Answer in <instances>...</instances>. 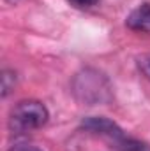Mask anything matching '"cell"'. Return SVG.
<instances>
[{"instance_id": "277c9868", "label": "cell", "mask_w": 150, "mask_h": 151, "mask_svg": "<svg viewBox=\"0 0 150 151\" xmlns=\"http://www.w3.org/2000/svg\"><path fill=\"white\" fill-rule=\"evenodd\" d=\"M14 81H16V77H14L12 72L5 70V72L2 74V95H4V97H7L9 91L14 88Z\"/></svg>"}, {"instance_id": "3957f363", "label": "cell", "mask_w": 150, "mask_h": 151, "mask_svg": "<svg viewBox=\"0 0 150 151\" xmlns=\"http://www.w3.org/2000/svg\"><path fill=\"white\" fill-rule=\"evenodd\" d=\"M83 128L90 130V132H97V134H104V135H110V137H122V130L117 123H113L111 119L108 118H97V116H92V118H85L83 123H81Z\"/></svg>"}, {"instance_id": "6da1fadb", "label": "cell", "mask_w": 150, "mask_h": 151, "mask_svg": "<svg viewBox=\"0 0 150 151\" xmlns=\"http://www.w3.org/2000/svg\"><path fill=\"white\" fill-rule=\"evenodd\" d=\"M48 121V109L39 100H21L11 113V128L16 132H27L41 128Z\"/></svg>"}, {"instance_id": "52a82bcc", "label": "cell", "mask_w": 150, "mask_h": 151, "mask_svg": "<svg viewBox=\"0 0 150 151\" xmlns=\"http://www.w3.org/2000/svg\"><path fill=\"white\" fill-rule=\"evenodd\" d=\"M21 151H42V150H37V148H25V150Z\"/></svg>"}, {"instance_id": "5b68a950", "label": "cell", "mask_w": 150, "mask_h": 151, "mask_svg": "<svg viewBox=\"0 0 150 151\" xmlns=\"http://www.w3.org/2000/svg\"><path fill=\"white\" fill-rule=\"evenodd\" d=\"M140 69H141V72L150 79V53L140 58Z\"/></svg>"}, {"instance_id": "7a4b0ae2", "label": "cell", "mask_w": 150, "mask_h": 151, "mask_svg": "<svg viewBox=\"0 0 150 151\" xmlns=\"http://www.w3.org/2000/svg\"><path fill=\"white\" fill-rule=\"evenodd\" d=\"M125 25L133 32L150 34V2H145L136 9H133L125 19Z\"/></svg>"}, {"instance_id": "8992f818", "label": "cell", "mask_w": 150, "mask_h": 151, "mask_svg": "<svg viewBox=\"0 0 150 151\" xmlns=\"http://www.w3.org/2000/svg\"><path fill=\"white\" fill-rule=\"evenodd\" d=\"M71 5H74V7H79V9H85V7H92V5H95L99 0H67Z\"/></svg>"}]
</instances>
